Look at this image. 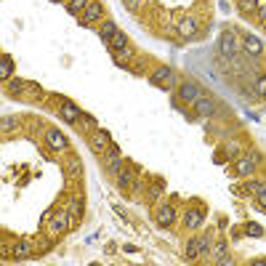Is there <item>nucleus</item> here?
I'll list each match as a JSON object with an SVG mask.
<instances>
[{"instance_id": "obj_1", "label": "nucleus", "mask_w": 266, "mask_h": 266, "mask_svg": "<svg viewBox=\"0 0 266 266\" xmlns=\"http://www.w3.org/2000/svg\"><path fill=\"white\" fill-rule=\"evenodd\" d=\"M208 250H211V240L208 237H192L189 242H186V261H197L200 256H208Z\"/></svg>"}, {"instance_id": "obj_2", "label": "nucleus", "mask_w": 266, "mask_h": 266, "mask_svg": "<svg viewBox=\"0 0 266 266\" xmlns=\"http://www.w3.org/2000/svg\"><path fill=\"white\" fill-rule=\"evenodd\" d=\"M152 86H162V88H173V86H178V80H176V72H173V67H168V64H160L155 72H152Z\"/></svg>"}, {"instance_id": "obj_3", "label": "nucleus", "mask_w": 266, "mask_h": 266, "mask_svg": "<svg viewBox=\"0 0 266 266\" xmlns=\"http://www.w3.org/2000/svg\"><path fill=\"white\" fill-rule=\"evenodd\" d=\"M258 165H261V157H258V152H248V155L242 157L240 162H237V176H242V178L253 176V173L258 171Z\"/></svg>"}, {"instance_id": "obj_4", "label": "nucleus", "mask_w": 266, "mask_h": 266, "mask_svg": "<svg viewBox=\"0 0 266 266\" xmlns=\"http://www.w3.org/2000/svg\"><path fill=\"white\" fill-rule=\"evenodd\" d=\"M70 216H72L70 211H56L53 216H51V221H48L51 234H61V231L70 229Z\"/></svg>"}, {"instance_id": "obj_5", "label": "nucleus", "mask_w": 266, "mask_h": 266, "mask_svg": "<svg viewBox=\"0 0 266 266\" xmlns=\"http://www.w3.org/2000/svg\"><path fill=\"white\" fill-rule=\"evenodd\" d=\"M59 117L64 123H77L83 117V109L75 104V101H61V106H59Z\"/></svg>"}, {"instance_id": "obj_6", "label": "nucleus", "mask_w": 266, "mask_h": 266, "mask_svg": "<svg viewBox=\"0 0 266 266\" xmlns=\"http://www.w3.org/2000/svg\"><path fill=\"white\" fill-rule=\"evenodd\" d=\"M178 96H181V101H186V104H195V101L202 96V90H200L197 83L186 80V83H181V86H178Z\"/></svg>"}, {"instance_id": "obj_7", "label": "nucleus", "mask_w": 266, "mask_h": 266, "mask_svg": "<svg viewBox=\"0 0 266 266\" xmlns=\"http://www.w3.org/2000/svg\"><path fill=\"white\" fill-rule=\"evenodd\" d=\"M45 141H48L51 149H59V152L70 149V141H67V136L61 133L59 128H51V131H45Z\"/></svg>"}, {"instance_id": "obj_8", "label": "nucleus", "mask_w": 266, "mask_h": 266, "mask_svg": "<svg viewBox=\"0 0 266 266\" xmlns=\"http://www.w3.org/2000/svg\"><path fill=\"white\" fill-rule=\"evenodd\" d=\"M101 14H104V5L99 3V0H90V3L86 5V11H83V16H80V24H93V21H99L101 19Z\"/></svg>"}, {"instance_id": "obj_9", "label": "nucleus", "mask_w": 266, "mask_h": 266, "mask_svg": "<svg viewBox=\"0 0 266 266\" xmlns=\"http://www.w3.org/2000/svg\"><path fill=\"white\" fill-rule=\"evenodd\" d=\"M195 112L200 117H211V115H216V101L211 99V96H200V99L195 101Z\"/></svg>"}, {"instance_id": "obj_10", "label": "nucleus", "mask_w": 266, "mask_h": 266, "mask_svg": "<svg viewBox=\"0 0 266 266\" xmlns=\"http://www.w3.org/2000/svg\"><path fill=\"white\" fill-rule=\"evenodd\" d=\"M202 221H205V211H202V208H189V211H186V216H184L186 229H200Z\"/></svg>"}, {"instance_id": "obj_11", "label": "nucleus", "mask_w": 266, "mask_h": 266, "mask_svg": "<svg viewBox=\"0 0 266 266\" xmlns=\"http://www.w3.org/2000/svg\"><path fill=\"white\" fill-rule=\"evenodd\" d=\"M218 48H221V53L224 56H234L237 53V48H240V45H237V40H234V35H231V32H224L221 35V40H218Z\"/></svg>"}, {"instance_id": "obj_12", "label": "nucleus", "mask_w": 266, "mask_h": 266, "mask_svg": "<svg viewBox=\"0 0 266 266\" xmlns=\"http://www.w3.org/2000/svg\"><path fill=\"white\" fill-rule=\"evenodd\" d=\"M197 19L195 16H184V19L178 21V32H181V37H195L197 35Z\"/></svg>"}, {"instance_id": "obj_13", "label": "nucleus", "mask_w": 266, "mask_h": 266, "mask_svg": "<svg viewBox=\"0 0 266 266\" xmlns=\"http://www.w3.org/2000/svg\"><path fill=\"white\" fill-rule=\"evenodd\" d=\"M208 256H211L216 264H231V258L226 256V242H216V245L208 250Z\"/></svg>"}, {"instance_id": "obj_14", "label": "nucleus", "mask_w": 266, "mask_h": 266, "mask_svg": "<svg viewBox=\"0 0 266 266\" xmlns=\"http://www.w3.org/2000/svg\"><path fill=\"white\" fill-rule=\"evenodd\" d=\"M93 146L99 152H104V149H109L112 146V136L104 131V128H96V133H93Z\"/></svg>"}, {"instance_id": "obj_15", "label": "nucleus", "mask_w": 266, "mask_h": 266, "mask_svg": "<svg viewBox=\"0 0 266 266\" xmlns=\"http://www.w3.org/2000/svg\"><path fill=\"white\" fill-rule=\"evenodd\" d=\"M11 256H14V258H19V261H24V258H32V256H35V250H32V245H30V242H24V240H21V242H16V245H14Z\"/></svg>"}, {"instance_id": "obj_16", "label": "nucleus", "mask_w": 266, "mask_h": 266, "mask_svg": "<svg viewBox=\"0 0 266 266\" xmlns=\"http://www.w3.org/2000/svg\"><path fill=\"white\" fill-rule=\"evenodd\" d=\"M176 221V211H173L171 205H162L160 211H157V224L160 226H173Z\"/></svg>"}, {"instance_id": "obj_17", "label": "nucleus", "mask_w": 266, "mask_h": 266, "mask_svg": "<svg viewBox=\"0 0 266 266\" xmlns=\"http://www.w3.org/2000/svg\"><path fill=\"white\" fill-rule=\"evenodd\" d=\"M242 48H245L250 56H261L264 45H261V40H258L256 35H245V40H242Z\"/></svg>"}, {"instance_id": "obj_18", "label": "nucleus", "mask_w": 266, "mask_h": 266, "mask_svg": "<svg viewBox=\"0 0 266 266\" xmlns=\"http://www.w3.org/2000/svg\"><path fill=\"white\" fill-rule=\"evenodd\" d=\"M117 21H104V24H101V43H106L109 45L112 40H115V35H117Z\"/></svg>"}, {"instance_id": "obj_19", "label": "nucleus", "mask_w": 266, "mask_h": 266, "mask_svg": "<svg viewBox=\"0 0 266 266\" xmlns=\"http://www.w3.org/2000/svg\"><path fill=\"white\" fill-rule=\"evenodd\" d=\"M11 75H14V59L8 53H3V59H0V80L8 83Z\"/></svg>"}, {"instance_id": "obj_20", "label": "nucleus", "mask_w": 266, "mask_h": 266, "mask_svg": "<svg viewBox=\"0 0 266 266\" xmlns=\"http://www.w3.org/2000/svg\"><path fill=\"white\" fill-rule=\"evenodd\" d=\"M90 3V0H67V11H70L72 16H83V11H86V5Z\"/></svg>"}, {"instance_id": "obj_21", "label": "nucleus", "mask_w": 266, "mask_h": 266, "mask_svg": "<svg viewBox=\"0 0 266 266\" xmlns=\"http://www.w3.org/2000/svg\"><path fill=\"white\" fill-rule=\"evenodd\" d=\"M109 48L115 51V53H120V51H128V37H125V32H117L115 40L109 43Z\"/></svg>"}, {"instance_id": "obj_22", "label": "nucleus", "mask_w": 266, "mask_h": 266, "mask_svg": "<svg viewBox=\"0 0 266 266\" xmlns=\"http://www.w3.org/2000/svg\"><path fill=\"white\" fill-rule=\"evenodd\" d=\"M24 88H27V83L19 80V77H11V80H8V93L11 96H21V93H24Z\"/></svg>"}, {"instance_id": "obj_23", "label": "nucleus", "mask_w": 266, "mask_h": 266, "mask_svg": "<svg viewBox=\"0 0 266 266\" xmlns=\"http://www.w3.org/2000/svg\"><path fill=\"white\" fill-rule=\"evenodd\" d=\"M245 231H248L250 237H264V226L256 224V221H248V224H245Z\"/></svg>"}, {"instance_id": "obj_24", "label": "nucleus", "mask_w": 266, "mask_h": 266, "mask_svg": "<svg viewBox=\"0 0 266 266\" xmlns=\"http://www.w3.org/2000/svg\"><path fill=\"white\" fill-rule=\"evenodd\" d=\"M117 184L120 186H133V173L131 171H120L117 173Z\"/></svg>"}, {"instance_id": "obj_25", "label": "nucleus", "mask_w": 266, "mask_h": 266, "mask_svg": "<svg viewBox=\"0 0 266 266\" xmlns=\"http://www.w3.org/2000/svg\"><path fill=\"white\" fill-rule=\"evenodd\" d=\"M240 11L242 14H253V11H258V0H240Z\"/></svg>"}, {"instance_id": "obj_26", "label": "nucleus", "mask_w": 266, "mask_h": 266, "mask_svg": "<svg viewBox=\"0 0 266 266\" xmlns=\"http://www.w3.org/2000/svg\"><path fill=\"white\" fill-rule=\"evenodd\" d=\"M70 213H72V216H75V218H80V216H83V200H80V197H75V200H72V208H70Z\"/></svg>"}, {"instance_id": "obj_27", "label": "nucleus", "mask_w": 266, "mask_h": 266, "mask_svg": "<svg viewBox=\"0 0 266 266\" xmlns=\"http://www.w3.org/2000/svg\"><path fill=\"white\" fill-rule=\"evenodd\" d=\"M256 93L261 96V99H266V75H261L256 80Z\"/></svg>"}, {"instance_id": "obj_28", "label": "nucleus", "mask_w": 266, "mask_h": 266, "mask_svg": "<svg viewBox=\"0 0 266 266\" xmlns=\"http://www.w3.org/2000/svg\"><path fill=\"white\" fill-rule=\"evenodd\" d=\"M261 186H264V184H258V181H248V184H245V195H256Z\"/></svg>"}, {"instance_id": "obj_29", "label": "nucleus", "mask_w": 266, "mask_h": 266, "mask_svg": "<svg viewBox=\"0 0 266 266\" xmlns=\"http://www.w3.org/2000/svg\"><path fill=\"white\" fill-rule=\"evenodd\" d=\"M11 128H16V120H14V117H3V123H0V131H11Z\"/></svg>"}, {"instance_id": "obj_30", "label": "nucleus", "mask_w": 266, "mask_h": 266, "mask_svg": "<svg viewBox=\"0 0 266 266\" xmlns=\"http://www.w3.org/2000/svg\"><path fill=\"white\" fill-rule=\"evenodd\" d=\"M256 197H258V205L266 208V186H261V189L256 192Z\"/></svg>"}, {"instance_id": "obj_31", "label": "nucleus", "mask_w": 266, "mask_h": 266, "mask_svg": "<svg viewBox=\"0 0 266 266\" xmlns=\"http://www.w3.org/2000/svg\"><path fill=\"white\" fill-rule=\"evenodd\" d=\"M123 3H125V8L133 14V11H139V3H141V0H123Z\"/></svg>"}, {"instance_id": "obj_32", "label": "nucleus", "mask_w": 266, "mask_h": 266, "mask_svg": "<svg viewBox=\"0 0 266 266\" xmlns=\"http://www.w3.org/2000/svg\"><path fill=\"white\" fill-rule=\"evenodd\" d=\"M160 195H162V186H152L149 189V200H157Z\"/></svg>"}, {"instance_id": "obj_33", "label": "nucleus", "mask_w": 266, "mask_h": 266, "mask_svg": "<svg viewBox=\"0 0 266 266\" xmlns=\"http://www.w3.org/2000/svg\"><path fill=\"white\" fill-rule=\"evenodd\" d=\"M80 120L86 123L88 128H96V120H93V117H90V115H86V112H83V117H80Z\"/></svg>"}, {"instance_id": "obj_34", "label": "nucleus", "mask_w": 266, "mask_h": 266, "mask_svg": "<svg viewBox=\"0 0 266 266\" xmlns=\"http://www.w3.org/2000/svg\"><path fill=\"white\" fill-rule=\"evenodd\" d=\"M24 93H32V96H35V93H40V88H37V86H35V83H27V88H24Z\"/></svg>"}, {"instance_id": "obj_35", "label": "nucleus", "mask_w": 266, "mask_h": 266, "mask_svg": "<svg viewBox=\"0 0 266 266\" xmlns=\"http://www.w3.org/2000/svg\"><path fill=\"white\" fill-rule=\"evenodd\" d=\"M226 152H229V155H237V152H240V144H229V146H226Z\"/></svg>"}, {"instance_id": "obj_36", "label": "nucleus", "mask_w": 266, "mask_h": 266, "mask_svg": "<svg viewBox=\"0 0 266 266\" xmlns=\"http://www.w3.org/2000/svg\"><path fill=\"white\" fill-rule=\"evenodd\" d=\"M258 14H261L264 19H266V8H261V5H258Z\"/></svg>"}, {"instance_id": "obj_37", "label": "nucleus", "mask_w": 266, "mask_h": 266, "mask_svg": "<svg viewBox=\"0 0 266 266\" xmlns=\"http://www.w3.org/2000/svg\"><path fill=\"white\" fill-rule=\"evenodd\" d=\"M51 3H67V0H51Z\"/></svg>"}]
</instances>
